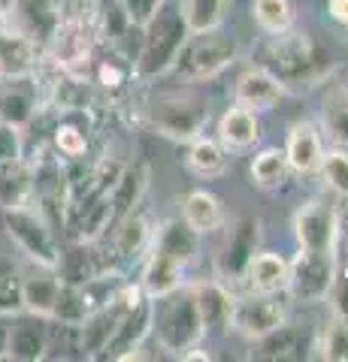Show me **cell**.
I'll return each mask as SVG.
<instances>
[{"mask_svg": "<svg viewBox=\"0 0 348 362\" xmlns=\"http://www.w3.org/2000/svg\"><path fill=\"white\" fill-rule=\"evenodd\" d=\"M152 251H158L164 257L176 259L182 269H188L191 263L197 259V251H200V233L191 230V226L182 221V218H170L158 226L152 239Z\"/></svg>", "mask_w": 348, "mask_h": 362, "instance_id": "2e32d148", "label": "cell"}, {"mask_svg": "<svg viewBox=\"0 0 348 362\" xmlns=\"http://www.w3.org/2000/svg\"><path fill=\"white\" fill-rule=\"evenodd\" d=\"M152 299L142 296L140 302H133L130 308L121 314V320L112 332L109 344L103 347L100 359H133L140 356L137 350L145 344V338L152 335Z\"/></svg>", "mask_w": 348, "mask_h": 362, "instance_id": "7c38bea8", "label": "cell"}, {"mask_svg": "<svg viewBox=\"0 0 348 362\" xmlns=\"http://www.w3.org/2000/svg\"><path fill=\"white\" fill-rule=\"evenodd\" d=\"M336 226H339V214L330 202L312 199L294 214V239L303 251H318V254H333V239Z\"/></svg>", "mask_w": 348, "mask_h": 362, "instance_id": "8fae6325", "label": "cell"}, {"mask_svg": "<svg viewBox=\"0 0 348 362\" xmlns=\"http://www.w3.org/2000/svg\"><path fill=\"white\" fill-rule=\"evenodd\" d=\"M345 33H348V25H345Z\"/></svg>", "mask_w": 348, "mask_h": 362, "instance_id": "bcb514c9", "label": "cell"}, {"mask_svg": "<svg viewBox=\"0 0 348 362\" xmlns=\"http://www.w3.org/2000/svg\"><path fill=\"white\" fill-rule=\"evenodd\" d=\"M345 88H348V78H345Z\"/></svg>", "mask_w": 348, "mask_h": 362, "instance_id": "f6af8a7d", "label": "cell"}, {"mask_svg": "<svg viewBox=\"0 0 348 362\" xmlns=\"http://www.w3.org/2000/svg\"><path fill=\"white\" fill-rule=\"evenodd\" d=\"M285 320H288V305L282 299V293H249L242 299H233L230 329L240 332L242 338H249V341L276 329Z\"/></svg>", "mask_w": 348, "mask_h": 362, "instance_id": "9c48e42d", "label": "cell"}, {"mask_svg": "<svg viewBox=\"0 0 348 362\" xmlns=\"http://www.w3.org/2000/svg\"><path fill=\"white\" fill-rule=\"evenodd\" d=\"M145 187H149V163H145V160L125 163L121 175L116 178V185L109 187L112 223L121 221L125 214H130L133 209H140V202L145 197Z\"/></svg>", "mask_w": 348, "mask_h": 362, "instance_id": "e0dca14e", "label": "cell"}, {"mask_svg": "<svg viewBox=\"0 0 348 362\" xmlns=\"http://www.w3.org/2000/svg\"><path fill=\"white\" fill-rule=\"evenodd\" d=\"M237 58H240L237 37L215 28L203 33H191L170 73L182 76L185 82H209V78H215L218 73L228 70Z\"/></svg>", "mask_w": 348, "mask_h": 362, "instance_id": "5b68a950", "label": "cell"}, {"mask_svg": "<svg viewBox=\"0 0 348 362\" xmlns=\"http://www.w3.org/2000/svg\"><path fill=\"white\" fill-rule=\"evenodd\" d=\"M318 173H321L324 181H327L330 190H336L339 197L348 199V154H345V151H330V154H324Z\"/></svg>", "mask_w": 348, "mask_h": 362, "instance_id": "d590c367", "label": "cell"}, {"mask_svg": "<svg viewBox=\"0 0 348 362\" xmlns=\"http://www.w3.org/2000/svg\"><path fill=\"white\" fill-rule=\"evenodd\" d=\"M6 21L18 30L28 42H33L37 49H49L55 33L64 25L61 13V0H13V6L6 9Z\"/></svg>", "mask_w": 348, "mask_h": 362, "instance_id": "ba28073f", "label": "cell"}, {"mask_svg": "<svg viewBox=\"0 0 348 362\" xmlns=\"http://www.w3.org/2000/svg\"><path fill=\"white\" fill-rule=\"evenodd\" d=\"M40 49L33 42H28L13 25L6 21V16L0 13V73L4 78H25L37 70Z\"/></svg>", "mask_w": 348, "mask_h": 362, "instance_id": "5bb4252c", "label": "cell"}, {"mask_svg": "<svg viewBox=\"0 0 348 362\" xmlns=\"http://www.w3.org/2000/svg\"><path fill=\"white\" fill-rule=\"evenodd\" d=\"M257 247H261V221L252 218V214H245V218H240L230 226L228 239H224L221 251L215 257L218 275L228 278V281H242L252 257L257 254Z\"/></svg>", "mask_w": 348, "mask_h": 362, "instance_id": "30bf717a", "label": "cell"}, {"mask_svg": "<svg viewBox=\"0 0 348 362\" xmlns=\"http://www.w3.org/2000/svg\"><path fill=\"white\" fill-rule=\"evenodd\" d=\"M252 16L257 21V28L269 33V37L294 28V6H291V0H252Z\"/></svg>", "mask_w": 348, "mask_h": 362, "instance_id": "1f68e13d", "label": "cell"}, {"mask_svg": "<svg viewBox=\"0 0 348 362\" xmlns=\"http://www.w3.org/2000/svg\"><path fill=\"white\" fill-rule=\"evenodd\" d=\"M6 341H9V317L0 314V359H6Z\"/></svg>", "mask_w": 348, "mask_h": 362, "instance_id": "7bdbcfd3", "label": "cell"}, {"mask_svg": "<svg viewBox=\"0 0 348 362\" xmlns=\"http://www.w3.org/2000/svg\"><path fill=\"white\" fill-rule=\"evenodd\" d=\"M252 359H303L306 356V338H303V332L297 329V326H288L279 323L276 329L264 332L261 338H252Z\"/></svg>", "mask_w": 348, "mask_h": 362, "instance_id": "ffe728a7", "label": "cell"}, {"mask_svg": "<svg viewBox=\"0 0 348 362\" xmlns=\"http://www.w3.org/2000/svg\"><path fill=\"white\" fill-rule=\"evenodd\" d=\"M188 37L191 30L182 13V0H161L152 18L142 25V45L133 61V73L142 78L170 73Z\"/></svg>", "mask_w": 348, "mask_h": 362, "instance_id": "7a4b0ae2", "label": "cell"}, {"mask_svg": "<svg viewBox=\"0 0 348 362\" xmlns=\"http://www.w3.org/2000/svg\"><path fill=\"white\" fill-rule=\"evenodd\" d=\"M261 139V121H257V112L245 109V106H233L221 115L218 121V142L230 151H245Z\"/></svg>", "mask_w": 348, "mask_h": 362, "instance_id": "44dd1931", "label": "cell"}, {"mask_svg": "<svg viewBox=\"0 0 348 362\" xmlns=\"http://www.w3.org/2000/svg\"><path fill=\"white\" fill-rule=\"evenodd\" d=\"M228 163H230L228 148L218 139H203V136L191 139V151H188L191 173H197L203 178H215V175H224Z\"/></svg>", "mask_w": 348, "mask_h": 362, "instance_id": "4316f807", "label": "cell"}, {"mask_svg": "<svg viewBox=\"0 0 348 362\" xmlns=\"http://www.w3.org/2000/svg\"><path fill=\"white\" fill-rule=\"evenodd\" d=\"M182 266L176 259L164 257L158 251H152L149 259L142 266V278H140V290L145 293L149 299H158V296H167L173 293L176 287H182Z\"/></svg>", "mask_w": 348, "mask_h": 362, "instance_id": "cb8c5ba5", "label": "cell"}, {"mask_svg": "<svg viewBox=\"0 0 348 362\" xmlns=\"http://www.w3.org/2000/svg\"><path fill=\"white\" fill-rule=\"evenodd\" d=\"M9 6H13V0H0V13H6Z\"/></svg>", "mask_w": 348, "mask_h": 362, "instance_id": "ee69618b", "label": "cell"}, {"mask_svg": "<svg viewBox=\"0 0 348 362\" xmlns=\"http://www.w3.org/2000/svg\"><path fill=\"white\" fill-rule=\"evenodd\" d=\"M145 121L155 133L167 136L176 142H191L203 133L209 121V109L203 100L188 97V94H170L161 100H152L145 109Z\"/></svg>", "mask_w": 348, "mask_h": 362, "instance_id": "8992f818", "label": "cell"}, {"mask_svg": "<svg viewBox=\"0 0 348 362\" xmlns=\"http://www.w3.org/2000/svg\"><path fill=\"white\" fill-rule=\"evenodd\" d=\"M333 263H336V272H348V221H339V226H336Z\"/></svg>", "mask_w": 348, "mask_h": 362, "instance_id": "60d3db41", "label": "cell"}, {"mask_svg": "<svg viewBox=\"0 0 348 362\" xmlns=\"http://www.w3.org/2000/svg\"><path fill=\"white\" fill-rule=\"evenodd\" d=\"M21 311H25V302H21V269L16 266V259L0 254V314L16 317Z\"/></svg>", "mask_w": 348, "mask_h": 362, "instance_id": "836d02e7", "label": "cell"}, {"mask_svg": "<svg viewBox=\"0 0 348 362\" xmlns=\"http://www.w3.org/2000/svg\"><path fill=\"white\" fill-rule=\"evenodd\" d=\"M49 356V317L21 311L9 317V341L6 359L16 362H40Z\"/></svg>", "mask_w": 348, "mask_h": 362, "instance_id": "4fadbf2b", "label": "cell"}, {"mask_svg": "<svg viewBox=\"0 0 348 362\" xmlns=\"http://www.w3.org/2000/svg\"><path fill=\"white\" fill-rule=\"evenodd\" d=\"M25 160V130L0 121V163Z\"/></svg>", "mask_w": 348, "mask_h": 362, "instance_id": "74e56055", "label": "cell"}, {"mask_svg": "<svg viewBox=\"0 0 348 362\" xmlns=\"http://www.w3.org/2000/svg\"><path fill=\"white\" fill-rule=\"evenodd\" d=\"M264 66L285 88H315L333 73V58L312 30L291 28L273 37Z\"/></svg>", "mask_w": 348, "mask_h": 362, "instance_id": "6da1fadb", "label": "cell"}, {"mask_svg": "<svg viewBox=\"0 0 348 362\" xmlns=\"http://www.w3.org/2000/svg\"><path fill=\"white\" fill-rule=\"evenodd\" d=\"M0 221H4L9 242H13L18 247V254H25L33 266H43V269L58 266V257H61L58 233H55V226L43 218L37 209H33V202L0 209Z\"/></svg>", "mask_w": 348, "mask_h": 362, "instance_id": "277c9868", "label": "cell"}, {"mask_svg": "<svg viewBox=\"0 0 348 362\" xmlns=\"http://www.w3.org/2000/svg\"><path fill=\"white\" fill-rule=\"evenodd\" d=\"M321 356L330 362H348V323L345 320H333L324 326L321 335Z\"/></svg>", "mask_w": 348, "mask_h": 362, "instance_id": "8d00e7d4", "label": "cell"}, {"mask_svg": "<svg viewBox=\"0 0 348 362\" xmlns=\"http://www.w3.org/2000/svg\"><path fill=\"white\" fill-rule=\"evenodd\" d=\"M194 290V302L200 311L206 332H228L230 317H233V296L221 281H203V284L191 287Z\"/></svg>", "mask_w": 348, "mask_h": 362, "instance_id": "ac0fdd59", "label": "cell"}, {"mask_svg": "<svg viewBox=\"0 0 348 362\" xmlns=\"http://www.w3.org/2000/svg\"><path fill=\"white\" fill-rule=\"evenodd\" d=\"M52 142L64 160H79V157L88 154V130L73 121H61L52 133Z\"/></svg>", "mask_w": 348, "mask_h": 362, "instance_id": "e575fe53", "label": "cell"}, {"mask_svg": "<svg viewBox=\"0 0 348 362\" xmlns=\"http://www.w3.org/2000/svg\"><path fill=\"white\" fill-rule=\"evenodd\" d=\"M285 85L266 70V66H249L237 78V103L252 109V112H266L279 106V100L285 97Z\"/></svg>", "mask_w": 348, "mask_h": 362, "instance_id": "9a60e30c", "label": "cell"}, {"mask_svg": "<svg viewBox=\"0 0 348 362\" xmlns=\"http://www.w3.org/2000/svg\"><path fill=\"white\" fill-rule=\"evenodd\" d=\"M158 4H161V0H121V6H125L128 18H130L137 28H142L145 21L152 18V13L158 9Z\"/></svg>", "mask_w": 348, "mask_h": 362, "instance_id": "ab89813d", "label": "cell"}, {"mask_svg": "<svg viewBox=\"0 0 348 362\" xmlns=\"http://www.w3.org/2000/svg\"><path fill=\"white\" fill-rule=\"evenodd\" d=\"M285 157H288L291 173H300V175L318 173L321 157H324V142H321V133L315 130V124L303 121L291 127L285 142Z\"/></svg>", "mask_w": 348, "mask_h": 362, "instance_id": "d6986e66", "label": "cell"}, {"mask_svg": "<svg viewBox=\"0 0 348 362\" xmlns=\"http://www.w3.org/2000/svg\"><path fill=\"white\" fill-rule=\"evenodd\" d=\"M152 335L158 338V344L173 356H182L185 350L197 347L203 341V320H200L194 290L176 287L167 296L152 299Z\"/></svg>", "mask_w": 348, "mask_h": 362, "instance_id": "3957f363", "label": "cell"}, {"mask_svg": "<svg viewBox=\"0 0 348 362\" xmlns=\"http://www.w3.org/2000/svg\"><path fill=\"white\" fill-rule=\"evenodd\" d=\"M327 13L336 25H348V0H327Z\"/></svg>", "mask_w": 348, "mask_h": 362, "instance_id": "b9f144b4", "label": "cell"}, {"mask_svg": "<svg viewBox=\"0 0 348 362\" xmlns=\"http://www.w3.org/2000/svg\"><path fill=\"white\" fill-rule=\"evenodd\" d=\"M88 314H91V305H88L82 287H73V284H64L61 281V290H58V299L52 305L49 320L64 323V326H79Z\"/></svg>", "mask_w": 348, "mask_h": 362, "instance_id": "d6a6232c", "label": "cell"}, {"mask_svg": "<svg viewBox=\"0 0 348 362\" xmlns=\"http://www.w3.org/2000/svg\"><path fill=\"white\" fill-rule=\"evenodd\" d=\"M327 299H330V308H333L336 320H345L348 323V272H336Z\"/></svg>", "mask_w": 348, "mask_h": 362, "instance_id": "f35d334b", "label": "cell"}, {"mask_svg": "<svg viewBox=\"0 0 348 362\" xmlns=\"http://www.w3.org/2000/svg\"><path fill=\"white\" fill-rule=\"evenodd\" d=\"M37 269L40 272L21 275V302H25L28 314L49 317L55 299H58L61 278H58V272H55V269H43V266H37Z\"/></svg>", "mask_w": 348, "mask_h": 362, "instance_id": "603a6c76", "label": "cell"}, {"mask_svg": "<svg viewBox=\"0 0 348 362\" xmlns=\"http://www.w3.org/2000/svg\"><path fill=\"white\" fill-rule=\"evenodd\" d=\"M291 178V166L285 151L279 148H264L261 154H254L252 160V181L261 190H282Z\"/></svg>", "mask_w": 348, "mask_h": 362, "instance_id": "83f0119b", "label": "cell"}, {"mask_svg": "<svg viewBox=\"0 0 348 362\" xmlns=\"http://www.w3.org/2000/svg\"><path fill=\"white\" fill-rule=\"evenodd\" d=\"M242 281L252 293H285L288 287V259L273 251H257L245 269Z\"/></svg>", "mask_w": 348, "mask_h": 362, "instance_id": "7402d4cb", "label": "cell"}, {"mask_svg": "<svg viewBox=\"0 0 348 362\" xmlns=\"http://www.w3.org/2000/svg\"><path fill=\"white\" fill-rule=\"evenodd\" d=\"M182 221L191 226V230H197L200 235L218 230L221 221H224L218 197L209 194V190H191L182 202Z\"/></svg>", "mask_w": 348, "mask_h": 362, "instance_id": "484cf974", "label": "cell"}, {"mask_svg": "<svg viewBox=\"0 0 348 362\" xmlns=\"http://www.w3.org/2000/svg\"><path fill=\"white\" fill-rule=\"evenodd\" d=\"M0 78H4V73H0Z\"/></svg>", "mask_w": 348, "mask_h": 362, "instance_id": "7dc6e473", "label": "cell"}, {"mask_svg": "<svg viewBox=\"0 0 348 362\" xmlns=\"http://www.w3.org/2000/svg\"><path fill=\"white\" fill-rule=\"evenodd\" d=\"M37 97L33 90H25V88H9L0 94V121L13 124L18 130H28L33 118H37Z\"/></svg>", "mask_w": 348, "mask_h": 362, "instance_id": "4dcf8cb0", "label": "cell"}, {"mask_svg": "<svg viewBox=\"0 0 348 362\" xmlns=\"http://www.w3.org/2000/svg\"><path fill=\"white\" fill-rule=\"evenodd\" d=\"M30 202V166L25 160L0 163V209Z\"/></svg>", "mask_w": 348, "mask_h": 362, "instance_id": "f1b7e54d", "label": "cell"}, {"mask_svg": "<svg viewBox=\"0 0 348 362\" xmlns=\"http://www.w3.org/2000/svg\"><path fill=\"white\" fill-rule=\"evenodd\" d=\"M321 127L339 148H348V88L333 85L321 100Z\"/></svg>", "mask_w": 348, "mask_h": 362, "instance_id": "d4e9b609", "label": "cell"}, {"mask_svg": "<svg viewBox=\"0 0 348 362\" xmlns=\"http://www.w3.org/2000/svg\"><path fill=\"white\" fill-rule=\"evenodd\" d=\"M336 278V263L333 254H318V251H303L288 263V287L285 293L297 302H324L330 293V284Z\"/></svg>", "mask_w": 348, "mask_h": 362, "instance_id": "52a82bcc", "label": "cell"}, {"mask_svg": "<svg viewBox=\"0 0 348 362\" xmlns=\"http://www.w3.org/2000/svg\"><path fill=\"white\" fill-rule=\"evenodd\" d=\"M182 13L191 33L215 30L230 13V0H182Z\"/></svg>", "mask_w": 348, "mask_h": 362, "instance_id": "f546056e", "label": "cell"}]
</instances>
